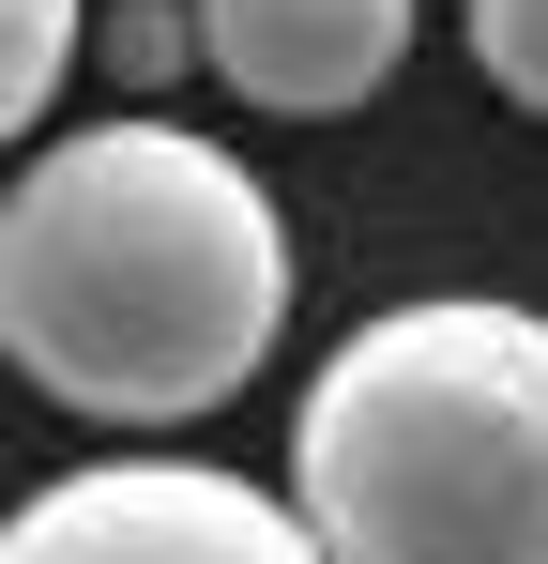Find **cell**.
Instances as JSON below:
<instances>
[{
  "mask_svg": "<svg viewBox=\"0 0 548 564\" xmlns=\"http://www.w3.org/2000/svg\"><path fill=\"white\" fill-rule=\"evenodd\" d=\"M289 336V214L229 138L153 107L46 138L0 184V367L77 427H198Z\"/></svg>",
  "mask_w": 548,
  "mask_h": 564,
  "instance_id": "6da1fadb",
  "label": "cell"
},
{
  "mask_svg": "<svg viewBox=\"0 0 548 564\" xmlns=\"http://www.w3.org/2000/svg\"><path fill=\"white\" fill-rule=\"evenodd\" d=\"M289 503L336 564H548V305L427 290L351 321L305 381Z\"/></svg>",
  "mask_w": 548,
  "mask_h": 564,
  "instance_id": "7a4b0ae2",
  "label": "cell"
},
{
  "mask_svg": "<svg viewBox=\"0 0 548 564\" xmlns=\"http://www.w3.org/2000/svg\"><path fill=\"white\" fill-rule=\"evenodd\" d=\"M0 564H336V550L305 534V503L260 488V473L91 458V473H46L0 519Z\"/></svg>",
  "mask_w": 548,
  "mask_h": 564,
  "instance_id": "3957f363",
  "label": "cell"
},
{
  "mask_svg": "<svg viewBox=\"0 0 548 564\" xmlns=\"http://www.w3.org/2000/svg\"><path fill=\"white\" fill-rule=\"evenodd\" d=\"M427 0H198V62L213 93H244L260 122H351L396 93Z\"/></svg>",
  "mask_w": 548,
  "mask_h": 564,
  "instance_id": "277c9868",
  "label": "cell"
},
{
  "mask_svg": "<svg viewBox=\"0 0 548 564\" xmlns=\"http://www.w3.org/2000/svg\"><path fill=\"white\" fill-rule=\"evenodd\" d=\"M91 46V0H0V153L62 107V77H77Z\"/></svg>",
  "mask_w": 548,
  "mask_h": 564,
  "instance_id": "5b68a950",
  "label": "cell"
},
{
  "mask_svg": "<svg viewBox=\"0 0 548 564\" xmlns=\"http://www.w3.org/2000/svg\"><path fill=\"white\" fill-rule=\"evenodd\" d=\"M457 31H472V77H487L503 107H534V122H548V0H472Z\"/></svg>",
  "mask_w": 548,
  "mask_h": 564,
  "instance_id": "8992f818",
  "label": "cell"
},
{
  "mask_svg": "<svg viewBox=\"0 0 548 564\" xmlns=\"http://www.w3.org/2000/svg\"><path fill=\"white\" fill-rule=\"evenodd\" d=\"M91 62L122 77V93H153L198 62V0H122V15H91Z\"/></svg>",
  "mask_w": 548,
  "mask_h": 564,
  "instance_id": "52a82bcc",
  "label": "cell"
}]
</instances>
